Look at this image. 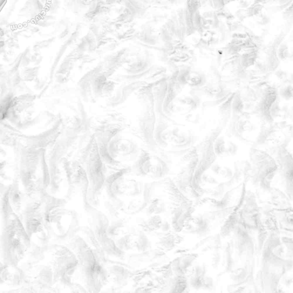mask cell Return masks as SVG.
<instances>
[{
	"instance_id": "obj_3",
	"label": "cell",
	"mask_w": 293,
	"mask_h": 293,
	"mask_svg": "<svg viewBox=\"0 0 293 293\" xmlns=\"http://www.w3.org/2000/svg\"><path fill=\"white\" fill-rule=\"evenodd\" d=\"M52 271L53 282L72 285L71 279L78 270V260L74 252L67 247H60L55 251Z\"/></svg>"
},
{
	"instance_id": "obj_19",
	"label": "cell",
	"mask_w": 293,
	"mask_h": 293,
	"mask_svg": "<svg viewBox=\"0 0 293 293\" xmlns=\"http://www.w3.org/2000/svg\"><path fill=\"white\" fill-rule=\"evenodd\" d=\"M233 245L228 244L224 249L223 266L226 273H230L233 270L234 262L232 257Z\"/></svg>"
},
{
	"instance_id": "obj_26",
	"label": "cell",
	"mask_w": 293,
	"mask_h": 293,
	"mask_svg": "<svg viewBox=\"0 0 293 293\" xmlns=\"http://www.w3.org/2000/svg\"><path fill=\"white\" fill-rule=\"evenodd\" d=\"M217 175L223 177L224 179L229 180L232 178L233 176V172L232 169L228 167H223L221 166L218 174H217Z\"/></svg>"
},
{
	"instance_id": "obj_1",
	"label": "cell",
	"mask_w": 293,
	"mask_h": 293,
	"mask_svg": "<svg viewBox=\"0 0 293 293\" xmlns=\"http://www.w3.org/2000/svg\"><path fill=\"white\" fill-rule=\"evenodd\" d=\"M1 244L4 264L17 266L29 253L31 242L23 223L3 198Z\"/></svg>"
},
{
	"instance_id": "obj_12",
	"label": "cell",
	"mask_w": 293,
	"mask_h": 293,
	"mask_svg": "<svg viewBox=\"0 0 293 293\" xmlns=\"http://www.w3.org/2000/svg\"><path fill=\"white\" fill-rule=\"evenodd\" d=\"M180 238L179 235L174 234L171 232H166L159 239L157 247L162 252L170 251L179 242Z\"/></svg>"
},
{
	"instance_id": "obj_7",
	"label": "cell",
	"mask_w": 293,
	"mask_h": 293,
	"mask_svg": "<svg viewBox=\"0 0 293 293\" xmlns=\"http://www.w3.org/2000/svg\"><path fill=\"white\" fill-rule=\"evenodd\" d=\"M210 231V221L206 217L190 215L185 221L181 232L203 237L209 233Z\"/></svg>"
},
{
	"instance_id": "obj_18",
	"label": "cell",
	"mask_w": 293,
	"mask_h": 293,
	"mask_svg": "<svg viewBox=\"0 0 293 293\" xmlns=\"http://www.w3.org/2000/svg\"><path fill=\"white\" fill-rule=\"evenodd\" d=\"M188 284V279L185 276H175L170 281L169 289L171 292H184L187 288Z\"/></svg>"
},
{
	"instance_id": "obj_14",
	"label": "cell",
	"mask_w": 293,
	"mask_h": 293,
	"mask_svg": "<svg viewBox=\"0 0 293 293\" xmlns=\"http://www.w3.org/2000/svg\"><path fill=\"white\" fill-rule=\"evenodd\" d=\"M111 276H113V280L117 285L122 286L127 282L130 276L129 271L122 266L114 265L109 269Z\"/></svg>"
},
{
	"instance_id": "obj_9",
	"label": "cell",
	"mask_w": 293,
	"mask_h": 293,
	"mask_svg": "<svg viewBox=\"0 0 293 293\" xmlns=\"http://www.w3.org/2000/svg\"><path fill=\"white\" fill-rule=\"evenodd\" d=\"M214 149L217 157L228 158L234 157L237 154L238 146L233 140L222 136L215 140Z\"/></svg>"
},
{
	"instance_id": "obj_8",
	"label": "cell",
	"mask_w": 293,
	"mask_h": 293,
	"mask_svg": "<svg viewBox=\"0 0 293 293\" xmlns=\"http://www.w3.org/2000/svg\"><path fill=\"white\" fill-rule=\"evenodd\" d=\"M126 184L121 174H115L105 179L104 186L109 199H115L125 194Z\"/></svg>"
},
{
	"instance_id": "obj_13",
	"label": "cell",
	"mask_w": 293,
	"mask_h": 293,
	"mask_svg": "<svg viewBox=\"0 0 293 293\" xmlns=\"http://www.w3.org/2000/svg\"><path fill=\"white\" fill-rule=\"evenodd\" d=\"M163 223L162 217L159 215H150L140 224V227L143 232H154L161 229Z\"/></svg>"
},
{
	"instance_id": "obj_25",
	"label": "cell",
	"mask_w": 293,
	"mask_h": 293,
	"mask_svg": "<svg viewBox=\"0 0 293 293\" xmlns=\"http://www.w3.org/2000/svg\"><path fill=\"white\" fill-rule=\"evenodd\" d=\"M185 81L191 86H198L202 83V77L198 72H191L185 75Z\"/></svg>"
},
{
	"instance_id": "obj_11",
	"label": "cell",
	"mask_w": 293,
	"mask_h": 293,
	"mask_svg": "<svg viewBox=\"0 0 293 293\" xmlns=\"http://www.w3.org/2000/svg\"><path fill=\"white\" fill-rule=\"evenodd\" d=\"M197 255L192 254L185 255L176 259L172 262L171 269L175 276H185L188 273L194 261L197 259Z\"/></svg>"
},
{
	"instance_id": "obj_4",
	"label": "cell",
	"mask_w": 293,
	"mask_h": 293,
	"mask_svg": "<svg viewBox=\"0 0 293 293\" xmlns=\"http://www.w3.org/2000/svg\"><path fill=\"white\" fill-rule=\"evenodd\" d=\"M283 245L276 233L272 232L264 243L263 260L266 265L274 268H284L289 265L288 257H292V252H286Z\"/></svg>"
},
{
	"instance_id": "obj_5",
	"label": "cell",
	"mask_w": 293,
	"mask_h": 293,
	"mask_svg": "<svg viewBox=\"0 0 293 293\" xmlns=\"http://www.w3.org/2000/svg\"><path fill=\"white\" fill-rule=\"evenodd\" d=\"M252 230L244 224L239 218L233 231V248L235 254L242 261L250 260L254 253V242L251 235Z\"/></svg>"
},
{
	"instance_id": "obj_6",
	"label": "cell",
	"mask_w": 293,
	"mask_h": 293,
	"mask_svg": "<svg viewBox=\"0 0 293 293\" xmlns=\"http://www.w3.org/2000/svg\"><path fill=\"white\" fill-rule=\"evenodd\" d=\"M189 281L191 286L195 289H212L213 287L212 278L206 276L207 268L204 264L198 265L190 267L188 273Z\"/></svg>"
},
{
	"instance_id": "obj_10",
	"label": "cell",
	"mask_w": 293,
	"mask_h": 293,
	"mask_svg": "<svg viewBox=\"0 0 293 293\" xmlns=\"http://www.w3.org/2000/svg\"><path fill=\"white\" fill-rule=\"evenodd\" d=\"M97 241L103 251L109 255L121 259L124 256V252L117 246L114 239L108 236L107 233L95 234Z\"/></svg>"
},
{
	"instance_id": "obj_15",
	"label": "cell",
	"mask_w": 293,
	"mask_h": 293,
	"mask_svg": "<svg viewBox=\"0 0 293 293\" xmlns=\"http://www.w3.org/2000/svg\"><path fill=\"white\" fill-rule=\"evenodd\" d=\"M146 215H160L166 212V205L162 199L158 198L152 199L146 207Z\"/></svg>"
},
{
	"instance_id": "obj_22",
	"label": "cell",
	"mask_w": 293,
	"mask_h": 293,
	"mask_svg": "<svg viewBox=\"0 0 293 293\" xmlns=\"http://www.w3.org/2000/svg\"><path fill=\"white\" fill-rule=\"evenodd\" d=\"M230 273V279L235 285H240L245 282L247 277V271L244 268L233 270Z\"/></svg>"
},
{
	"instance_id": "obj_16",
	"label": "cell",
	"mask_w": 293,
	"mask_h": 293,
	"mask_svg": "<svg viewBox=\"0 0 293 293\" xmlns=\"http://www.w3.org/2000/svg\"><path fill=\"white\" fill-rule=\"evenodd\" d=\"M239 216L237 213H233L226 220L221 230L220 236L223 238L228 237L232 233L235 226L238 223Z\"/></svg>"
},
{
	"instance_id": "obj_20",
	"label": "cell",
	"mask_w": 293,
	"mask_h": 293,
	"mask_svg": "<svg viewBox=\"0 0 293 293\" xmlns=\"http://www.w3.org/2000/svg\"><path fill=\"white\" fill-rule=\"evenodd\" d=\"M134 241L132 235L129 234L124 235L123 236L117 239V246L123 252H126L134 248Z\"/></svg>"
},
{
	"instance_id": "obj_24",
	"label": "cell",
	"mask_w": 293,
	"mask_h": 293,
	"mask_svg": "<svg viewBox=\"0 0 293 293\" xmlns=\"http://www.w3.org/2000/svg\"><path fill=\"white\" fill-rule=\"evenodd\" d=\"M240 131L245 136H251L257 131V127L249 121H245L240 124Z\"/></svg>"
},
{
	"instance_id": "obj_17",
	"label": "cell",
	"mask_w": 293,
	"mask_h": 293,
	"mask_svg": "<svg viewBox=\"0 0 293 293\" xmlns=\"http://www.w3.org/2000/svg\"><path fill=\"white\" fill-rule=\"evenodd\" d=\"M151 242L143 231H139L134 238V248L138 252H145L151 247Z\"/></svg>"
},
{
	"instance_id": "obj_2",
	"label": "cell",
	"mask_w": 293,
	"mask_h": 293,
	"mask_svg": "<svg viewBox=\"0 0 293 293\" xmlns=\"http://www.w3.org/2000/svg\"><path fill=\"white\" fill-rule=\"evenodd\" d=\"M69 248L77 257L78 269L85 288L88 291H99L108 280V273L100 265L95 250L79 236L72 239Z\"/></svg>"
},
{
	"instance_id": "obj_21",
	"label": "cell",
	"mask_w": 293,
	"mask_h": 293,
	"mask_svg": "<svg viewBox=\"0 0 293 293\" xmlns=\"http://www.w3.org/2000/svg\"><path fill=\"white\" fill-rule=\"evenodd\" d=\"M126 185L125 194H127L128 196L132 197H137L143 193L144 186L141 182L131 180Z\"/></svg>"
},
{
	"instance_id": "obj_23",
	"label": "cell",
	"mask_w": 293,
	"mask_h": 293,
	"mask_svg": "<svg viewBox=\"0 0 293 293\" xmlns=\"http://www.w3.org/2000/svg\"><path fill=\"white\" fill-rule=\"evenodd\" d=\"M124 223L122 221H115L112 224H109L107 229V235L113 239L116 238L122 232L124 228Z\"/></svg>"
}]
</instances>
